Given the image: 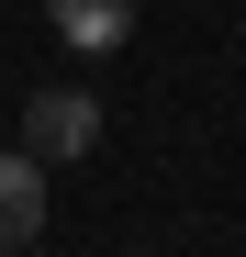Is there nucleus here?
Here are the masks:
<instances>
[{"mask_svg": "<svg viewBox=\"0 0 246 257\" xmlns=\"http://www.w3.org/2000/svg\"><path fill=\"white\" fill-rule=\"evenodd\" d=\"M23 146L45 157V168H56V157H90V146H101V101H90V90H34Z\"/></svg>", "mask_w": 246, "mask_h": 257, "instance_id": "1", "label": "nucleus"}, {"mask_svg": "<svg viewBox=\"0 0 246 257\" xmlns=\"http://www.w3.org/2000/svg\"><path fill=\"white\" fill-rule=\"evenodd\" d=\"M23 246H45V157L34 146L0 157V257H23Z\"/></svg>", "mask_w": 246, "mask_h": 257, "instance_id": "2", "label": "nucleus"}, {"mask_svg": "<svg viewBox=\"0 0 246 257\" xmlns=\"http://www.w3.org/2000/svg\"><path fill=\"white\" fill-rule=\"evenodd\" d=\"M45 23L67 34L78 56H112L123 34H135V0H45Z\"/></svg>", "mask_w": 246, "mask_h": 257, "instance_id": "3", "label": "nucleus"}]
</instances>
